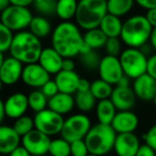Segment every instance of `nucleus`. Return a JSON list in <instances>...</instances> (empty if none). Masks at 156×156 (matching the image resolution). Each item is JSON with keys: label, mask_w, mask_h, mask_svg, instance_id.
I'll list each match as a JSON object with an SVG mask.
<instances>
[{"label": "nucleus", "mask_w": 156, "mask_h": 156, "mask_svg": "<svg viewBox=\"0 0 156 156\" xmlns=\"http://www.w3.org/2000/svg\"><path fill=\"white\" fill-rule=\"evenodd\" d=\"M85 41L78 27L71 22L57 25L51 34V47L63 58H73L80 55Z\"/></svg>", "instance_id": "1"}, {"label": "nucleus", "mask_w": 156, "mask_h": 156, "mask_svg": "<svg viewBox=\"0 0 156 156\" xmlns=\"http://www.w3.org/2000/svg\"><path fill=\"white\" fill-rule=\"evenodd\" d=\"M42 50L43 47L39 37L30 31H20L14 35L10 55L27 65L39 62Z\"/></svg>", "instance_id": "2"}, {"label": "nucleus", "mask_w": 156, "mask_h": 156, "mask_svg": "<svg viewBox=\"0 0 156 156\" xmlns=\"http://www.w3.org/2000/svg\"><path fill=\"white\" fill-rule=\"evenodd\" d=\"M153 27L143 15H135L123 23L121 41L130 48H140L151 39Z\"/></svg>", "instance_id": "3"}, {"label": "nucleus", "mask_w": 156, "mask_h": 156, "mask_svg": "<svg viewBox=\"0 0 156 156\" xmlns=\"http://www.w3.org/2000/svg\"><path fill=\"white\" fill-rule=\"evenodd\" d=\"M107 14V0H79L75 20L78 26L88 31L100 28Z\"/></svg>", "instance_id": "4"}, {"label": "nucleus", "mask_w": 156, "mask_h": 156, "mask_svg": "<svg viewBox=\"0 0 156 156\" xmlns=\"http://www.w3.org/2000/svg\"><path fill=\"white\" fill-rule=\"evenodd\" d=\"M117 135L111 125L98 123L91 127L85 141L90 153L104 156L113 150Z\"/></svg>", "instance_id": "5"}, {"label": "nucleus", "mask_w": 156, "mask_h": 156, "mask_svg": "<svg viewBox=\"0 0 156 156\" xmlns=\"http://www.w3.org/2000/svg\"><path fill=\"white\" fill-rule=\"evenodd\" d=\"M120 62L123 69L124 75L133 79L147 74V58L144 52L139 48H126L120 55Z\"/></svg>", "instance_id": "6"}, {"label": "nucleus", "mask_w": 156, "mask_h": 156, "mask_svg": "<svg viewBox=\"0 0 156 156\" xmlns=\"http://www.w3.org/2000/svg\"><path fill=\"white\" fill-rule=\"evenodd\" d=\"M91 127V121L86 115H73L64 120V124L61 130V137L69 143L76 140H81L86 138Z\"/></svg>", "instance_id": "7"}, {"label": "nucleus", "mask_w": 156, "mask_h": 156, "mask_svg": "<svg viewBox=\"0 0 156 156\" xmlns=\"http://www.w3.org/2000/svg\"><path fill=\"white\" fill-rule=\"evenodd\" d=\"M1 24L12 31H25L31 24L33 16L28 8L10 5L1 12Z\"/></svg>", "instance_id": "8"}, {"label": "nucleus", "mask_w": 156, "mask_h": 156, "mask_svg": "<svg viewBox=\"0 0 156 156\" xmlns=\"http://www.w3.org/2000/svg\"><path fill=\"white\" fill-rule=\"evenodd\" d=\"M33 120H34L35 128L49 137L61 134L63 124H64V119L62 115H59L50 110L49 108L37 112Z\"/></svg>", "instance_id": "9"}, {"label": "nucleus", "mask_w": 156, "mask_h": 156, "mask_svg": "<svg viewBox=\"0 0 156 156\" xmlns=\"http://www.w3.org/2000/svg\"><path fill=\"white\" fill-rule=\"evenodd\" d=\"M98 71L101 79L110 85L117 86L120 79L124 76L120 59L118 57L110 56V55H107L101 59Z\"/></svg>", "instance_id": "10"}, {"label": "nucleus", "mask_w": 156, "mask_h": 156, "mask_svg": "<svg viewBox=\"0 0 156 156\" xmlns=\"http://www.w3.org/2000/svg\"><path fill=\"white\" fill-rule=\"evenodd\" d=\"M50 143V137L37 130V128L22 138V145L31 155L44 156L49 152Z\"/></svg>", "instance_id": "11"}, {"label": "nucleus", "mask_w": 156, "mask_h": 156, "mask_svg": "<svg viewBox=\"0 0 156 156\" xmlns=\"http://www.w3.org/2000/svg\"><path fill=\"white\" fill-rule=\"evenodd\" d=\"M22 80L29 87L41 89L48 80H50V74L39 62L31 63L24 67Z\"/></svg>", "instance_id": "12"}, {"label": "nucleus", "mask_w": 156, "mask_h": 156, "mask_svg": "<svg viewBox=\"0 0 156 156\" xmlns=\"http://www.w3.org/2000/svg\"><path fill=\"white\" fill-rule=\"evenodd\" d=\"M23 63L12 56L8 57L0 63V80L3 85H15L23 76Z\"/></svg>", "instance_id": "13"}, {"label": "nucleus", "mask_w": 156, "mask_h": 156, "mask_svg": "<svg viewBox=\"0 0 156 156\" xmlns=\"http://www.w3.org/2000/svg\"><path fill=\"white\" fill-rule=\"evenodd\" d=\"M140 145V141L134 133L118 134L113 150L118 156H136Z\"/></svg>", "instance_id": "14"}, {"label": "nucleus", "mask_w": 156, "mask_h": 156, "mask_svg": "<svg viewBox=\"0 0 156 156\" xmlns=\"http://www.w3.org/2000/svg\"><path fill=\"white\" fill-rule=\"evenodd\" d=\"M5 104V115L10 119H18L26 113L27 109L29 108L28 96L22 92H17L10 95L3 102Z\"/></svg>", "instance_id": "15"}, {"label": "nucleus", "mask_w": 156, "mask_h": 156, "mask_svg": "<svg viewBox=\"0 0 156 156\" xmlns=\"http://www.w3.org/2000/svg\"><path fill=\"white\" fill-rule=\"evenodd\" d=\"M133 90L141 101H154L156 96V80L149 74H144L134 80Z\"/></svg>", "instance_id": "16"}, {"label": "nucleus", "mask_w": 156, "mask_h": 156, "mask_svg": "<svg viewBox=\"0 0 156 156\" xmlns=\"http://www.w3.org/2000/svg\"><path fill=\"white\" fill-rule=\"evenodd\" d=\"M138 124L139 120L137 115H135L130 110H125L117 112L111 126L117 134H127V133H134L138 127Z\"/></svg>", "instance_id": "17"}, {"label": "nucleus", "mask_w": 156, "mask_h": 156, "mask_svg": "<svg viewBox=\"0 0 156 156\" xmlns=\"http://www.w3.org/2000/svg\"><path fill=\"white\" fill-rule=\"evenodd\" d=\"M22 143V136L13 128V126H0V153L10 155Z\"/></svg>", "instance_id": "18"}, {"label": "nucleus", "mask_w": 156, "mask_h": 156, "mask_svg": "<svg viewBox=\"0 0 156 156\" xmlns=\"http://www.w3.org/2000/svg\"><path fill=\"white\" fill-rule=\"evenodd\" d=\"M136 94L129 87H115L111 94V102L115 106L117 110H130L136 102Z\"/></svg>", "instance_id": "19"}, {"label": "nucleus", "mask_w": 156, "mask_h": 156, "mask_svg": "<svg viewBox=\"0 0 156 156\" xmlns=\"http://www.w3.org/2000/svg\"><path fill=\"white\" fill-rule=\"evenodd\" d=\"M63 58L56 49L52 47H46L43 48L42 54L40 56L39 63L51 75V74H57L62 71V64H63Z\"/></svg>", "instance_id": "20"}, {"label": "nucleus", "mask_w": 156, "mask_h": 156, "mask_svg": "<svg viewBox=\"0 0 156 156\" xmlns=\"http://www.w3.org/2000/svg\"><path fill=\"white\" fill-rule=\"evenodd\" d=\"M80 80V77L75 71H64L62 69L59 72L55 77L59 91L61 93H66L73 95L78 91V83Z\"/></svg>", "instance_id": "21"}, {"label": "nucleus", "mask_w": 156, "mask_h": 156, "mask_svg": "<svg viewBox=\"0 0 156 156\" xmlns=\"http://www.w3.org/2000/svg\"><path fill=\"white\" fill-rule=\"evenodd\" d=\"M74 106H75V98H73L71 94L59 92L57 95L48 100V108L62 115L71 112Z\"/></svg>", "instance_id": "22"}, {"label": "nucleus", "mask_w": 156, "mask_h": 156, "mask_svg": "<svg viewBox=\"0 0 156 156\" xmlns=\"http://www.w3.org/2000/svg\"><path fill=\"white\" fill-rule=\"evenodd\" d=\"M115 115H117V108L110 98L98 101V103L96 104V117H98V123L111 125Z\"/></svg>", "instance_id": "23"}, {"label": "nucleus", "mask_w": 156, "mask_h": 156, "mask_svg": "<svg viewBox=\"0 0 156 156\" xmlns=\"http://www.w3.org/2000/svg\"><path fill=\"white\" fill-rule=\"evenodd\" d=\"M100 28L107 35V37H120L123 28V23L121 22L120 17L108 13L102 20Z\"/></svg>", "instance_id": "24"}, {"label": "nucleus", "mask_w": 156, "mask_h": 156, "mask_svg": "<svg viewBox=\"0 0 156 156\" xmlns=\"http://www.w3.org/2000/svg\"><path fill=\"white\" fill-rule=\"evenodd\" d=\"M78 2L77 0H58L56 14L63 22H69L76 16Z\"/></svg>", "instance_id": "25"}, {"label": "nucleus", "mask_w": 156, "mask_h": 156, "mask_svg": "<svg viewBox=\"0 0 156 156\" xmlns=\"http://www.w3.org/2000/svg\"><path fill=\"white\" fill-rule=\"evenodd\" d=\"M107 35L102 31L101 28L91 29V30L86 31L85 35H83V41L85 43L89 46L91 49H98L102 48L103 46L105 47L107 43Z\"/></svg>", "instance_id": "26"}, {"label": "nucleus", "mask_w": 156, "mask_h": 156, "mask_svg": "<svg viewBox=\"0 0 156 156\" xmlns=\"http://www.w3.org/2000/svg\"><path fill=\"white\" fill-rule=\"evenodd\" d=\"M29 29H30V32H32L35 37L42 39V37H46L50 34L51 25H50L49 20L44 16H33Z\"/></svg>", "instance_id": "27"}, {"label": "nucleus", "mask_w": 156, "mask_h": 156, "mask_svg": "<svg viewBox=\"0 0 156 156\" xmlns=\"http://www.w3.org/2000/svg\"><path fill=\"white\" fill-rule=\"evenodd\" d=\"M135 0H107V10L111 15L121 17L133 9Z\"/></svg>", "instance_id": "28"}, {"label": "nucleus", "mask_w": 156, "mask_h": 156, "mask_svg": "<svg viewBox=\"0 0 156 156\" xmlns=\"http://www.w3.org/2000/svg\"><path fill=\"white\" fill-rule=\"evenodd\" d=\"M112 85L106 83L103 79H96V80L91 83V88L90 92L93 94V96L98 101L107 100L111 98V94L113 92V88L111 87Z\"/></svg>", "instance_id": "29"}, {"label": "nucleus", "mask_w": 156, "mask_h": 156, "mask_svg": "<svg viewBox=\"0 0 156 156\" xmlns=\"http://www.w3.org/2000/svg\"><path fill=\"white\" fill-rule=\"evenodd\" d=\"M75 105L83 112H89L96 106V98L90 91L77 92L75 95Z\"/></svg>", "instance_id": "30"}, {"label": "nucleus", "mask_w": 156, "mask_h": 156, "mask_svg": "<svg viewBox=\"0 0 156 156\" xmlns=\"http://www.w3.org/2000/svg\"><path fill=\"white\" fill-rule=\"evenodd\" d=\"M29 108L32 109L35 113L46 109L48 107V98L41 90H33L28 95Z\"/></svg>", "instance_id": "31"}, {"label": "nucleus", "mask_w": 156, "mask_h": 156, "mask_svg": "<svg viewBox=\"0 0 156 156\" xmlns=\"http://www.w3.org/2000/svg\"><path fill=\"white\" fill-rule=\"evenodd\" d=\"M48 153L51 156H71V143L62 137L54 139L50 143Z\"/></svg>", "instance_id": "32"}, {"label": "nucleus", "mask_w": 156, "mask_h": 156, "mask_svg": "<svg viewBox=\"0 0 156 156\" xmlns=\"http://www.w3.org/2000/svg\"><path fill=\"white\" fill-rule=\"evenodd\" d=\"M13 128L18 133V135L22 136H26L30 132H32L35 128L34 126V120L32 118L28 117V115H23V117L18 118L14 121Z\"/></svg>", "instance_id": "33"}, {"label": "nucleus", "mask_w": 156, "mask_h": 156, "mask_svg": "<svg viewBox=\"0 0 156 156\" xmlns=\"http://www.w3.org/2000/svg\"><path fill=\"white\" fill-rule=\"evenodd\" d=\"M12 32L13 31L11 29L0 24V52L5 54V51L10 50L14 40V35Z\"/></svg>", "instance_id": "34"}, {"label": "nucleus", "mask_w": 156, "mask_h": 156, "mask_svg": "<svg viewBox=\"0 0 156 156\" xmlns=\"http://www.w3.org/2000/svg\"><path fill=\"white\" fill-rule=\"evenodd\" d=\"M101 59L98 54L94 49L86 52V54L80 55V61L85 67L88 69H98V65L101 63Z\"/></svg>", "instance_id": "35"}, {"label": "nucleus", "mask_w": 156, "mask_h": 156, "mask_svg": "<svg viewBox=\"0 0 156 156\" xmlns=\"http://www.w3.org/2000/svg\"><path fill=\"white\" fill-rule=\"evenodd\" d=\"M34 7L39 13L43 15H51L56 13V0H34Z\"/></svg>", "instance_id": "36"}, {"label": "nucleus", "mask_w": 156, "mask_h": 156, "mask_svg": "<svg viewBox=\"0 0 156 156\" xmlns=\"http://www.w3.org/2000/svg\"><path fill=\"white\" fill-rule=\"evenodd\" d=\"M90 154L85 139L76 140L71 143V156H87Z\"/></svg>", "instance_id": "37"}, {"label": "nucleus", "mask_w": 156, "mask_h": 156, "mask_svg": "<svg viewBox=\"0 0 156 156\" xmlns=\"http://www.w3.org/2000/svg\"><path fill=\"white\" fill-rule=\"evenodd\" d=\"M105 49H106L107 55L118 57L121 50V43H120L119 37H108L106 45H105Z\"/></svg>", "instance_id": "38"}, {"label": "nucleus", "mask_w": 156, "mask_h": 156, "mask_svg": "<svg viewBox=\"0 0 156 156\" xmlns=\"http://www.w3.org/2000/svg\"><path fill=\"white\" fill-rule=\"evenodd\" d=\"M41 91L45 94V96L48 98V100L51 98H54L55 95H57V94L60 92L59 91V88H58V86H57L56 81H55V79L54 80H52V79L48 80L47 83H46L45 85L41 88Z\"/></svg>", "instance_id": "39"}, {"label": "nucleus", "mask_w": 156, "mask_h": 156, "mask_svg": "<svg viewBox=\"0 0 156 156\" xmlns=\"http://www.w3.org/2000/svg\"><path fill=\"white\" fill-rule=\"evenodd\" d=\"M142 138L145 141V143L156 152V124L151 126L150 129L145 134H143Z\"/></svg>", "instance_id": "40"}, {"label": "nucleus", "mask_w": 156, "mask_h": 156, "mask_svg": "<svg viewBox=\"0 0 156 156\" xmlns=\"http://www.w3.org/2000/svg\"><path fill=\"white\" fill-rule=\"evenodd\" d=\"M147 74H149L151 77H153L156 80V54L152 55L150 58H147Z\"/></svg>", "instance_id": "41"}, {"label": "nucleus", "mask_w": 156, "mask_h": 156, "mask_svg": "<svg viewBox=\"0 0 156 156\" xmlns=\"http://www.w3.org/2000/svg\"><path fill=\"white\" fill-rule=\"evenodd\" d=\"M136 156H156V152L154 151L150 145H147V143H144V144L140 145Z\"/></svg>", "instance_id": "42"}, {"label": "nucleus", "mask_w": 156, "mask_h": 156, "mask_svg": "<svg viewBox=\"0 0 156 156\" xmlns=\"http://www.w3.org/2000/svg\"><path fill=\"white\" fill-rule=\"evenodd\" d=\"M135 2L142 9H145L147 11L156 9V0H135Z\"/></svg>", "instance_id": "43"}, {"label": "nucleus", "mask_w": 156, "mask_h": 156, "mask_svg": "<svg viewBox=\"0 0 156 156\" xmlns=\"http://www.w3.org/2000/svg\"><path fill=\"white\" fill-rule=\"evenodd\" d=\"M145 17H147V22L150 23L152 27L156 28V9H152V10H147V14H145Z\"/></svg>", "instance_id": "44"}, {"label": "nucleus", "mask_w": 156, "mask_h": 156, "mask_svg": "<svg viewBox=\"0 0 156 156\" xmlns=\"http://www.w3.org/2000/svg\"><path fill=\"white\" fill-rule=\"evenodd\" d=\"M90 88H91V83L85 78H80L79 83H78V91L77 92H87L90 91Z\"/></svg>", "instance_id": "45"}, {"label": "nucleus", "mask_w": 156, "mask_h": 156, "mask_svg": "<svg viewBox=\"0 0 156 156\" xmlns=\"http://www.w3.org/2000/svg\"><path fill=\"white\" fill-rule=\"evenodd\" d=\"M9 156H31V154L29 153L23 145H20V147L14 150Z\"/></svg>", "instance_id": "46"}, {"label": "nucleus", "mask_w": 156, "mask_h": 156, "mask_svg": "<svg viewBox=\"0 0 156 156\" xmlns=\"http://www.w3.org/2000/svg\"><path fill=\"white\" fill-rule=\"evenodd\" d=\"M10 2H11L12 5L27 8L32 3H34V0H10Z\"/></svg>", "instance_id": "47"}, {"label": "nucleus", "mask_w": 156, "mask_h": 156, "mask_svg": "<svg viewBox=\"0 0 156 156\" xmlns=\"http://www.w3.org/2000/svg\"><path fill=\"white\" fill-rule=\"evenodd\" d=\"M75 69V63L71 58H64L62 64V69L64 71H74Z\"/></svg>", "instance_id": "48"}, {"label": "nucleus", "mask_w": 156, "mask_h": 156, "mask_svg": "<svg viewBox=\"0 0 156 156\" xmlns=\"http://www.w3.org/2000/svg\"><path fill=\"white\" fill-rule=\"evenodd\" d=\"M117 87H129V77L124 75L117 83Z\"/></svg>", "instance_id": "49"}, {"label": "nucleus", "mask_w": 156, "mask_h": 156, "mask_svg": "<svg viewBox=\"0 0 156 156\" xmlns=\"http://www.w3.org/2000/svg\"><path fill=\"white\" fill-rule=\"evenodd\" d=\"M11 5L10 0H0V11H5L7 8H9Z\"/></svg>", "instance_id": "50"}, {"label": "nucleus", "mask_w": 156, "mask_h": 156, "mask_svg": "<svg viewBox=\"0 0 156 156\" xmlns=\"http://www.w3.org/2000/svg\"><path fill=\"white\" fill-rule=\"evenodd\" d=\"M150 42H151V45L154 49L156 50V28L153 29V32L151 34V39H150Z\"/></svg>", "instance_id": "51"}, {"label": "nucleus", "mask_w": 156, "mask_h": 156, "mask_svg": "<svg viewBox=\"0 0 156 156\" xmlns=\"http://www.w3.org/2000/svg\"><path fill=\"white\" fill-rule=\"evenodd\" d=\"M5 117H7L5 110V104H3V102L1 101V102H0V121L2 122L3 120H5Z\"/></svg>", "instance_id": "52"}, {"label": "nucleus", "mask_w": 156, "mask_h": 156, "mask_svg": "<svg viewBox=\"0 0 156 156\" xmlns=\"http://www.w3.org/2000/svg\"><path fill=\"white\" fill-rule=\"evenodd\" d=\"M87 156H98V155H95V154H91V153H90V154H88Z\"/></svg>", "instance_id": "53"}, {"label": "nucleus", "mask_w": 156, "mask_h": 156, "mask_svg": "<svg viewBox=\"0 0 156 156\" xmlns=\"http://www.w3.org/2000/svg\"><path fill=\"white\" fill-rule=\"evenodd\" d=\"M154 104H155V107H156V96H155V98H154Z\"/></svg>", "instance_id": "54"}, {"label": "nucleus", "mask_w": 156, "mask_h": 156, "mask_svg": "<svg viewBox=\"0 0 156 156\" xmlns=\"http://www.w3.org/2000/svg\"><path fill=\"white\" fill-rule=\"evenodd\" d=\"M31 156H41V155H31Z\"/></svg>", "instance_id": "55"}]
</instances>
